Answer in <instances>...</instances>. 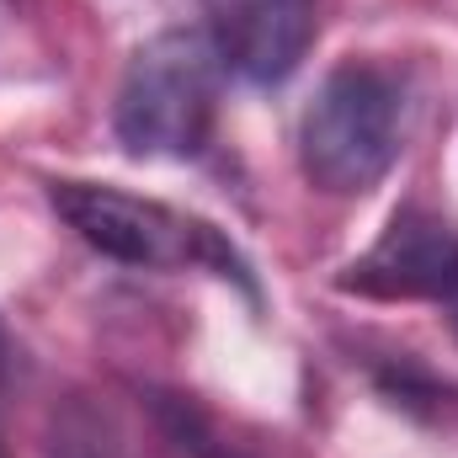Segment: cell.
<instances>
[{
    "label": "cell",
    "mask_w": 458,
    "mask_h": 458,
    "mask_svg": "<svg viewBox=\"0 0 458 458\" xmlns=\"http://www.w3.org/2000/svg\"><path fill=\"white\" fill-rule=\"evenodd\" d=\"M225 59L208 27H171L133 48L113 102L117 144L133 160H198L214 139Z\"/></svg>",
    "instance_id": "cell-1"
},
{
    "label": "cell",
    "mask_w": 458,
    "mask_h": 458,
    "mask_svg": "<svg viewBox=\"0 0 458 458\" xmlns=\"http://www.w3.org/2000/svg\"><path fill=\"white\" fill-rule=\"evenodd\" d=\"M400 149H405V86H400V75L384 64H368V59L336 64L299 117L304 176L331 198H357L389 176Z\"/></svg>",
    "instance_id": "cell-2"
},
{
    "label": "cell",
    "mask_w": 458,
    "mask_h": 458,
    "mask_svg": "<svg viewBox=\"0 0 458 458\" xmlns=\"http://www.w3.org/2000/svg\"><path fill=\"white\" fill-rule=\"evenodd\" d=\"M48 203L91 250H102L113 261L160 267V272L203 267L234 288H245V299H256V277H250L245 256L198 214L165 208L155 198H133V192L102 187V182H48Z\"/></svg>",
    "instance_id": "cell-3"
},
{
    "label": "cell",
    "mask_w": 458,
    "mask_h": 458,
    "mask_svg": "<svg viewBox=\"0 0 458 458\" xmlns=\"http://www.w3.org/2000/svg\"><path fill=\"white\" fill-rule=\"evenodd\" d=\"M454 283H458V229L454 219H443V214H432L421 203L394 208L384 234L352 267H342V277H336L342 293L384 299V304L448 299Z\"/></svg>",
    "instance_id": "cell-4"
},
{
    "label": "cell",
    "mask_w": 458,
    "mask_h": 458,
    "mask_svg": "<svg viewBox=\"0 0 458 458\" xmlns=\"http://www.w3.org/2000/svg\"><path fill=\"white\" fill-rule=\"evenodd\" d=\"M208 38L250 86H283L315 43V0H203Z\"/></svg>",
    "instance_id": "cell-5"
},
{
    "label": "cell",
    "mask_w": 458,
    "mask_h": 458,
    "mask_svg": "<svg viewBox=\"0 0 458 458\" xmlns=\"http://www.w3.org/2000/svg\"><path fill=\"white\" fill-rule=\"evenodd\" d=\"M149 405H155V416H160L165 437H171L182 454H192V458H250L245 448L225 443V437L214 432V421H208L192 400H182V394H155Z\"/></svg>",
    "instance_id": "cell-6"
},
{
    "label": "cell",
    "mask_w": 458,
    "mask_h": 458,
    "mask_svg": "<svg viewBox=\"0 0 458 458\" xmlns=\"http://www.w3.org/2000/svg\"><path fill=\"white\" fill-rule=\"evenodd\" d=\"M373 378H378L384 400H389V405H400V411H411V416H432V411H437V400H443V384H437L421 362H411L405 352H400V357H389L384 368H373Z\"/></svg>",
    "instance_id": "cell-7"
},
{
    "label": "cell",
    "mask_w": 458,
    "mask_h": 458,
    "mask_svg": "<svg viewBox=\"0 0 458 458\" xmlns=\"http://www.w3.org/2000/svg\"><path fill=\"white\" fill-rule=\"evenodd\" d=\"M54 458H128V454H123V437L107 427V416L70 411L54 427Z\"/></svg>",
    "instance_id": "cell-8"
},
{
    "label": "cell",
    "mask_w": 458,
    "mask_h": 458,
    "mask_svg": "<svg viewBox=\"0 0 458 458\" xmlns=\"http://www.w3.org/2000/svg\"><path fill=\"white\" fill-rule=\"evenodd\" d=\"M11 357H16V352H11V336H5V326H0V384L11 378Z\"/></svg>",
    "instance_id": "cell-9"
},
{
    "label": "cell",
    "mask_w": 458,
    "mask_h": 458,
    "mask_svg": "<svg viewBox=\"0 0 458 458\" xmlns=\"http://www.w3.org/2000/svg\"><path fill=\"white\" fill-rule=\"evenodd\" d=\"M448 326H454V336H458V283H454V293H448Z\"/></svg>",
    "instance_id": "cell-10"
},
{
    "label": "cell",
    "mask_w": 458,
    "mask_h": 458,
    "mask_svg": "<svg viewBox=\"0 0 458 458\" xmlns=\"http://www.w3.org/2000/svg\"><path fill=\"white\" fill-rule=\"evenodd\" d=\"M0 458H5V454H0Z\"/></svg>",
    "instance_id": "cell-11"
}]
</instances>
